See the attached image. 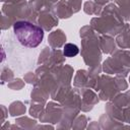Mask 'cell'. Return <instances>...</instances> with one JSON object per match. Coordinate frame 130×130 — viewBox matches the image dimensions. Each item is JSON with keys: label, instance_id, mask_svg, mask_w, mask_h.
<instances>
[{"label": "cell", "instance_id": "ba28073f", "mask_svg": "<svg viewBox=\"0 0 130 130\" xmlns=\"http://www.w3.org/2000/svg\"><path fill=\"white\" fill-rule=\"evenodd\" d=\"M37 20L39 25L46 31L51 30L53 27H55L58 24V17L51 10L41 11Z\"/></svg>", "mask_w": 130, "mask_h": 130}, {"label": "cell", "instance_id": "52a82bcc", "mask_svg": "<svg viewBox=\"0 0 130 130\" xmlns=\"http://www.w3.org/2000/svg\"><path fill=\"white\" fill-rule=\"evenodd\" d=\"M78 89H79V93H80V98H81L80 110L83 112L90 111L93 108V106L96 103H99V101H100L99 95L89 88H78Z\"/></svg>", "mask_w": 130, "mask_h": 130}, {"label": "cell", "instance_id": "cb8c5ba5", "mask_svg": "<svg viewBox=\"0 0 130 130\" xmlns=\"http://www.w3.org/2000/svg\"><path fill=\"white\" fill-rule=\"evenodd\" d=\"M24 81L29 84H35L37 81V74H35L32 72H27L24 75Z\"/></svg>", "mask_w": 130, "mask_h": 130}, {"label": "cell", "instance_id": "5b68a950", "mask_svg": "<svg viewBox=\"0 0 130 130\" xmlns=\"http://www.w3.org/2000/svg\"><path fill=\"white\" fill-rule=\"evenodd\" d=\"M128 84L126 83L124 77L117 76L110 77L108 75L100 76L98 85L95 87V91H99V98L102 101H109L113 100L120 91L127 89Z\"/></svg>", "mask_w": 130, "mask_h": 130}, {"label": "cell", "instance_id": "9a60e30c", "mask_svg": "<svg viewBox=\"0 0 130 130\" xmlns=\"http://www.w3.org/2000/svg\"><path fill=\"white\" fill-rule=\"evenodd\" d=\"M30 98H31V101H34V102H37V103H45L48 100V98H49V93L46 92L41 87L35 86V88L32 89V91L30 93Z\"/></svg>", "mask_w": 130, "mask_h": 130}, {"label": "cell", "instance_id": "30bf717a", "mask_svg": "<svg viewBox=\"0 0 130 130\" xmlns=\"http://www.w3.org/2000/svg\"><path fill=\"white\" fill-rule=\"evenodd\" d=\"M65 42L66 36L62 29H56L52 31L48 37V43L52 49H59L63 47L65 45Z\"/></svg>", "mask_w": 130, "mask_h": 130}, {"label": "cell", "instance_id": "4fadbf2b", "mask_svg": "<svg viewBox=\"0 0 130 130\" xmlns=\"http://www.w3.org/2000/svg\"><path fill=\"white\" fill-rule=\"evenodd\" d=\"M124 21L130 20V0H114Z\"/></svg>", "mask_w": 130, "mask_h": 130}, {"label": "cell", "instance_id": "7a4b0ae2", "mask_svg": "<svg viewBox=\"0 0 130 130\" xmlns=\"http://www.w3.org/2000/svg\"><path fill=\"white\" fill-rule=\"evenodd\" d=\"M124 19L120 13L119 8L114 3L107 4L101 15L93 17L90 21V26L100 35L117 36L124 27Z\"/></svg>", "mask_w": 130, "mask_h": 130}, {"label": "cell", "instance_id": "44dd1931", "mask_svg": "<svg viewBox=\"0 0 130 130\" xmlns=\"http://www.w3.org/2000/svg\"><path fill=\"white\" fill-rule=\"evenodd\" d=\"M85 124H86V117L84 115H79L76 119L73 120L71 128H77V129H82L85 128Z\"/></svg>", "mask_w": 130, "mask_h": 130}, {"label": "cell", "instance_id": "7c38bea8", "mask_svg": "<svg viewBox=\"0 0 130 130\" xmlns=\"http://www.w3.org/2000/svg\"><path fill=\"white\" fill-rule=\"evenodd\" d=\"M100 46H101V50L103 51V53L112 54L116 50L117 43L115 42L114 37L103 35L102 37H100Z\"/></svg>", "mask_w": 130, "mask_h": 130}, {"label": "cell", "instance_id": "3957f363", "mask_svg": "<svg viewBox=\"0 0 130 130\" xmlns=\"http://www.w3.org/2000/svg\"><path fill=\"white\" fill-rule=\"evenodd\" d=\"M12 26L17 41L23 47L36 48L43 42L44 29L39 24L29 20H18Z\"/></svg>", "mask_w": 130, "mask_h": 130}, {"label": "cell", "instance_id": "2e32d148", "mask_svg": "<svg viewBox=\"0 0 130 130\" xmlns=\"http://www.w3.org/2000/svg\"><path fill=\"white\" fill-rule=\"evenodd\" d=\"M9 114L11 117H16V116H21L25 113V106L23 103L17 101V102H13L10 106H9Z\"/></svg>", "mask_w": 130, "mask_h": 130}, {"label": "cell", "instance_id": "5bb4252c", "mask_svg": "<svg viewBox=\"0 0 130 130\" xmlns=\"http://www.w3.org/2000/svg\"><path fill=\"white\" fill-rule=\"evenodd\" d=\"M103 8H104V6H101L98 3L92 2L91 0H88L87 2L84 3L83 10L88 15H96V16H99V15H101Z\"/></svg>", "mask_w": 130, "mask_h": 130}, {"label": "cell", "instance_id": "6da1fadb", "mask_svg": "<svg viewBox=\"0 0 130 130\" xmlns=\"http://www.w3.org/2000/svg\"><path fill=\"white\" fill-rule=\"evenodd\" d=\"M81 38V55L85 64L89 67V73L99 75L101 72L100 62L102 52L100 46V38L89 25L83 26L80 29Z\"/></svg>", "mask_w": 130, "mask_h": 130}, {"label": "cell", "instance_id": "d6986e66", "mask_svg": "<svg viewBox=\"0 0 130 130\" xmlns=\"http://www.w3.org/2000/svg\"><path fill=\"white\" fill-rule=\"evenodd\" d=\"M45 109V106H44V103H32L30 105V108H29V115L32 116L34 118H40L41 114L43 113Z\"/></svg>", "mask_w": 130, "mask_h": 130}, {"label": "cell", "instance_id": "8fae6325", "mask_svg": "<svg viewBox=\"0 0 130 130\" xmlns=\"http://www.w3.org/2000/svg\"><path fill=\"white\" fill-rule=\"evenodd\" d=\"M117 46L121 49H130V24L125 23L121 32L117 35L116 38Z\"/></svg>", "mask_w": 130, "mask_h": 130}, {"label": "cell", "instance_id": "ffe728a7", "mask_svg": "<svg viewBox=\"0 0 130 130\" xmlns=\"http://www.w3.org/2000/svg\"><path fill=\"white\" fill-rule=\"evenodd\" d=\"M16 124H18L20 128L30 129V128H35L36 127L37 121L36 120H31L28 117H22V118L16 119Z\"/></svg>", "mask_w": 130, "mask_h": 130}, {"label": "cell", "instance_id": "7402d4cb", "mask_svg": "<svg viewBox=\"0 0 130 130\" xmlns=\"http://www.w3.org/2000/svg\"><path fill=\"white\" fill-rule=\"evenodd\" d=\"M24 85V82L19 79V78H16V79H13L11 82L8 83V87H10L11 89H14V90H19L23 87Z\"/></svg>", "mask_w": 130, "mask_h": 130}, {"label": "cell", "instance_id": "8992f818", "mask_svg": "<svg viewBox=\"0 0 130 130\" xmlns=\"http://www.w3.org/2000/svg\"><path fill=\"white\" fill-rule=\"evenodd\" d=\"M63 116V108L61 105L50 102L47 104V107L44 109L43 113L40 116V121L42 123H58L61 121Z\"/></svg>", "mask_w": 130, "mask_h": 130}, {"label": "cell", "instance_id": "484cf974", "mask_svg": "<svg viewBox=\"0 0 130 130\" xmlns=\"http://www.w3.org/2000/svg\"><path fill=\"white\" fill-rule=\"evenodd\" d=\"M110 1H111V0H94V2L98 3V4L101 5V6H106V4H109Z\"/></svg>", "mask_w": 130, "mask_h": 130}, {"label": "cell", "instance_id": "4316f807", "mask_svg": "<svg viewBox=\"0 0 130 130\" xmlns=\"http://www.w3.org/2000/svg\"><path fill=\"white\" fill-rule=\"evenodd\" d=\"M88 129H91V128H101V127H99V125H98V122H91V125H89L88 127H87Z\"/></svg>", "mask_w": 130, "mask_h": 130}, {"label": "cell", "instance_id": "277c9868", "mask_svg": "<svg viewBox=\"0 0 130 130\" xmlns=\"http://www.w3.org/2000/svg\"><path fill=\"white\" fill-rule=\"evenodd\" d=\"M103 70L108 74H116L125 77L130 72V51L125 49L115 50L113 55L106 59Z\"/></svg>", "mask_w": 130, "mask_h": 130}, {"label": "cell", "instance_id": "e0dca14e", "mask_svg": "<svg viewBox=\"0 0 130 130\" xmlns=\"http://www.w3.org/2000/svg\"><path fill=\"white\" fill-rule=\"evenodd\" d=\"M100 127L101 128H120L122 126L120 125H115V124H119L120 122L112 119L108 114H105L103 115L101 118H100Z\"/></svg>", "mask_w": 130, "mask_h": 130}, {"label": "cell", "instance_id": "d4e9b609", "mask_svg": "<svg viewBox=\"0 0 130 130\" xmlns=\"http://www.w3.org/2000/svg\"><path fill=\"white\" fill-rule=\"evenodd\" d=\"M124 120L125 123H130V105L124 108Z\"/></svg>", "mask_w": 130, "mask_h": 130}, {"label": "cell", "instance_id": "ac0fdd59", "mask_svg": "<svg viewBox=\"0 0 130 130\" xmlns=\"http://www.w3.org/2000/svg\"><path fill=\"white\" fill-rule=\"evenodd\" d=\"M78 53H79V49L74 44L68 43V44H65L63 46V54L65 57L72 58V57H75Z\"/></svg>", "mask_w": 130, "mask_h": 130}, {"label": "cell", "instance_id": "f546056e", "mask_svg": "<svg viewBox=\"0 0 130 130\" xmlns=\"http://www.w3.org/2000/svg\"><path fill=\"white\" fill-rule=\"evenodd\" d=\"M129 82H130V76H129Z\"/></svg>", "mask_w": 130, "mask_h": 130}, {"label": "cell", "instance_id": "9c48e42d", "mask_svg": "<svg viewBox=\"0 0 130 130\" xmlns=\"http://www.w3.org/2000/svg\"><path fill=\"white\" fill-rule=\"evenodd\" d=\"M51 11L58 17V18H69L71 17V15L74 13L72 8L70 7V5L68 4V2L66 0H59L58 2H56Z\"/></svg>", "mask_w": 130, "mask_h": 130}, {"label": "cell", "instance_id": "f1b7e54d", "mask_svg": "<svg viewBox=\"0 0 130 130\" xmlns=\"http://www.w3.org/2000/svg\"><path fill=\"white\" fill-rule=\"evenodd\" d=\"M126 96H127V100H128V105H130V90H128L126 93Z\"/></svg>", "mask_w": 130, "mask_h": 130}, {"label": "cell", "instance_id": "83f0119b", "mask_svg": "<svg viewBox=\"0 0 130 130\" xmlns=\"http://www.w3.org/2000/svg\"><path fill=\"white\" fill-rule=\"evenodd\" d=\"M4 1H7L8 3H18V2H21L23 0H4Z\"/></svg>", "mask_w": 130, "mask_h": 130}, {"label": "cell", "instance_id": "603a6c76", "mask_svg": "<svg viewBox=\"0 0 130 130\" xmlns=\"http://www.w3.org/2000/svg\"><path fill=\"white\" fill-rule=\"evenodd\" d=\"M66 1L70 5V7L72 8V10H73L74 13H76V12H78L80 10L82 0H66Z\"/></svg>", "mask_w": 130, "mask_h": 130}]
</instances>
